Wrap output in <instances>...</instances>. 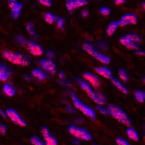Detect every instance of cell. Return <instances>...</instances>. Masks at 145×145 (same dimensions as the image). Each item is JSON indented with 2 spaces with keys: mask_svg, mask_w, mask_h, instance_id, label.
<instances>
[{
  "mask_svg": "<svg viewBox=\"0 0 145 145\" xmlns=\"http://www.w3.org/2000/svg\"><path fill=\"white\" fill-rule=\"evenodd\" d=\"M77 81L80 88L85 91L89 97L98 105H102L106 103V96L101 92H96L93 90L90 84L87 81L81 78H77Z\"/></svg>",
  "mask_w": 145,
  "mask_h": 145,
  "instance_id": "cell-1",
  "label": "cell"
},
{
  "mask_svg": "<svg viewBox=\"0 0 145 145\" xmlns=\"http://www.w3.org/2000/svg\"><path fill=\"white\" fill-rule=\"evenodd\" d=\"M3 56L9 62L18 65L27 66L30 64V58L26 54L15 52L9 50H4L2 53Z\"/></svg>",
  "mask_w": 145,
  "mask_h": 145,
  "instance_id": "cell-2",
  "label": "cell"
},
{
  "mask_svg": "<svg viewBox=\"0 0 145 145\" xmlns=\"http://www.w3.org/2000/svg\"><path fill=\"white\" fill-rule=\"evenodd\" d=\"M107 108L109 111L110 115L120 123L127 127H129L132 124L129 117L121 108L113 105H108Z\"/></svg>",
  "mask_w": 145,
  "mask_h": 145,
  "instance_id": "cell-3",
  "label": "cell"
},
{
  "mask_svg": "<svg viewBox=\"0 0 145 145\" xmlns=\"http://www.w3.org/2000/svg\"><path fill=\"white\" fill-rule=\"evenodd\" d=\"M70 95L72 103L76 108L81 112L84 115L89 117L91 120H95L96 119V113L92 108L84 104L74 92H71L70 93Z\"/></svg>",
  "mask_w": 145,
  "mask_h": 145,
  "instance_id": "cell-4",
  "label": "cell"
},
{
  "mask_svg": "<svg viewBox=\"0 0 145 145\" xmlns=\"http://www.w3.org/2000/svg\"><path fill=\"white\" fill-rule=\"evenodd\" d=\"M83 49L85 50L89 55L92 56L95 59L102 63L108 65L111 62V59L109 56L105 55L99 52L96 48L89 42H85L82 45Z\"/></svg>",
  "mask_w": 145,
  "mask_h": 145,
  "instance_id": "cell-5",
  "label": "cell"
},
{
  "mask_svg": "<svg viewBox=\"0 0 145 145\" xmlns=\"http://www.w3.org/2000/svg\"><path fill=\"white\" fill-rule=\"evenodd\" d=\"M68 131L72 136L79 140L89 141L93 138L91 133L84 128L76 125H71L69 127Z\"/></svg>",
  "mask_w": 145,
  "mask_h": 145,
  "instance_id": "cell-6",
  "label": "cell"
},
{
  "mask_svg": "<svg viewBox=\"0 0 145 145\" xmlns=\"http://www.w3.org/2000/svg\"><path fill=\"white\" fill-rule=\"evenodd\" d=\"M8 118L15 124L18 125L20 127H26L27 125V122L24 120L19 114L14 109L12 108H8L6 110Z\"/></svg>",
  "mask_w": 145,
  "mask_h": 145,
  "instance_id": "cell-7",
  "label": "cell"
},
{
  "mask_svg": "<svg viewBox=\"0 0 145 145\" xmlns=\"http://www.w3.org/2000/svg\"><path fill=\"white\" fill-rule=\"evenodd\" d=\"M39 65L43 70L52 75L56 73V65L52 59L48 58L41 59L39 61Z\"/></svg>",
  "mask_w": 145,
  "mask_h": 145,
  "instance_id": "cell-8",
  "label": "cell"
},
{
  "mask_svg": "<svg viewBox=\"0 0 145 145\" xmlns=\"http://www.w3.org/2000/svg\"><path fill=\"white\" fill-rule=\"evenodd\" d=\"M118 22L119 26L123 27L129 25H135L138 22V19L137 15L129 13L124 15Z\"/></svg>",
  "mask_w": 145,
  "mask_h": 145,
  "instance_id": "cell-9",
  "label": "cell"
},
{
  "mask_svg": "<svg viewBox=\"0 0 145 145\" xmlns=\"http://www.w3.org/2000/svg\"><path fill=\"white\" fill-rule=\"evenodd\" d=\"M41 134L45 140V145H57V139L50 132L47 127L44 126L41 129Z\"/></svg>",
  "mask_w": 145,
  "mask_h": 145,
  "instance_id": "cell-10",
  "label": "cell"
},
{
  "mask_svg": "<svg viewBox=\"0 0 145 145\" xmlns=\"http://www.w3.org/2000/svg\"><path fill=\"white\" fill-rule=\"evenodd\" d=\"M86 0H69L66 3V8L70 13H72L74 9L86 5L88 4Z\"/></svg>",
  "mask_w": 145,
  "mask_h": 145,
  "instance_id": "cell-11",
  "label": "cell"
},
{
  "mask_svg": "<svg viewBox=\"0 0 145 145\" xmlns=\"http://www.w3.org/2000/svg\"><path fill=\"white\" fill-rule=\"evenodd\" d=\"M13 74V71L4 63H0V81H5Z\"/></svg>",
  "mask_w": 145,
  "mask_h": 145,
  "instance_id": "cell-12",
  "label": "cell"
},
{
  "mask_svg": "<svg viewBox=\"0 0 145 145\" xmlns=\"http://www.w3.org/2000/svg\"><path fill=\"white\" fill-rule=\"evenodd\" d=\"M82 76L85 80L87 81L89 84H91L94 88H98L100 87V81L97 76L89 72H84Z\"/></svg>",
  "mask_w": 145,
  "mask_h": 145,
  "instance_id": "cell-13",
  "label": "cell"
},
{
  "mask_svg": "<svg viewBox=\"0 0 145 145\" xmlns=\"http://www.w3.org/2000/svg\"><path fill=\"white\" fill-rule=\"evenodd\" d=\"M27 48L30 52L34 56H40L44 52L43 48L39 44L30 40L28 41Z\"/></svg>",
  "mask_w": 145,
  "mask_h": 145,
  "instance_id": "cell-14",
  "label": "cell"
},
{
  "mask_svg": "<svg viewBox=\"0 0 145 145\" xmlns=\"http://www.w3.org/2000/svg\"><path fill=\"white\" fill-rule=\"evenodd\" d=\"M95 71L97 72V73L108 79H112L113 77L112 76V72L111 70L107 67H96L95 69Z\"/></svg>",
  "mask_w": 145,
  "mask_h": 145,
  "instance_id": "cell-15",
  "label": "cell"
},
{
  "mask_svg": "<svg viewBox=\"0 0 145 145\" xmlns=\"http://www.w3.org/2000/svg\"><path fill=\"white\" fill-rule=\"evenodd\" d=\"M112 82L114 84V86L121 92H123L124 94H128L129 93L128 89L125 87L124 84L120 80H118L116 78L113 77L111 79Z\"/></svg>",
  "mask_w": 145,
  "mask_h": 145,
  "instance_id": "cell-16",
  "label": "cell"
},
{
  "mask_svg": "<svg viewBox=\"0 0 145 145\" xmlns=\"http://www.w3.org/2000/svg\"><path fill=\"white\" fill-rule=\"evenodd\" d=\"M126 135L132 140L138 141L140 139L138 132L134 128L131 127H129L126 129Z\"/></svg>",
  "mask_w": 145,
  "mask_h": 145,
  "instance_id": "cell-17",
  "label": "cell"
},
{
  "mask_svg": "<svg viewBox=\"0 0 145 145\" xmlns=\"http://www.w3.org/2000/svg\"><path fill=\"white\" fill-rule=\"evenodd\" d=\"M31 74L35 78L40 80H44L48 77L47 74L44 70L38 68L33 69L31 70Z\"/></svg>",
  "mask_w": 145,
  "mask_h": 145,
  "instance_id": "cell-18",
  "label": "cell"
},
{
  "mask_svg": "<svg viewBox=\"0 0 145 145\" xmlns=\"http://www.w3.org/2000/svg\"><path fill=\"white\" fill-rule=\"evenodd\" d=\"M119 26L118 22L117 21H112L107 25L106 29V33L107 35H112L116 31L117 29Z\"/></svg>",
  "mask_w": 145,
  "mask_h": 145,
  "instance_id": "cell-19",
  "label": "cell"
},
{
  "mask_svg": "<svg viewBox=\"0 0 145 145\" xmlns=\"http://www.w3.org/2000/svg\"><path fill=\"white\" fill-rule=\"evenodd\" d=\"M23 4L18 3V4L14 7L12 9H11V14L10 15L14 19H18L21 14V10L23 8Z\"/></svg>",
  "mask_w": 145,
  "mask_h": 145,
  "instance_id": "cell-20",
  "label": "cell"
},
{
  "mask_svg": "<svg viewBox=\"0 0 145 145\" xmlns=\"http://www.w3.org/2000/svg\"><path fill=\"white\" fill-rule=\"evenodd\" d=\"M3 89L5 94L8 96H9V97H12L16 93L15 89L12 86L10 85L9 84L7 83L4 84Z\"/></svg>",
  "mask_w": 145,
  "mask_h": 145,
  "instance_id": "cell-21",
  "label": "cell"
},
{
  "mask_svg": "<svg viewBox=\"0 0 145 145\" xmlns=\"http://www.w3.org/2000/svg\"><path fill=\"white\" fill-rule=\"evenodd\" d=\"M118 74L120 78L124 82H127L129 80V75L127 72V71L124 69L121 68L118 70Z\"/></svg>",
  "mask_w": 145,
  "mask_h": 145,
  "instance_id": "cell-22",
  "label": "cell"
},
{
  "mask_svg": "<svg viewBox=\"0 0 145 145\" xmlns=\"http://www.w3.org/2000/svg\"><path fill=\"white\" fill-rule=\"evenodd\" d=\"M134 96L137 101L140 103H143L145 101V92L138 90L134 92Z\"/></svg>",
  "mask_w": 145,
  "mask_h": 145,
  "instance_id": "cell-23",
  "label": "cell"
},
{
  "mask_svg": "<svg viewBox=\"0 0 145 145\" xmlns=\"http://www.w3.org/2000/svg\"><path fill=\"white\" fill-rule=\"evenodd\" d=\"M44 19L48 24H52L55 21L56 18L53 14L50 12H46L44 15Z\"/></svg>",
  "mask_w": 145,
  "mask_h": 145,
  "instance_id": "cell-24",
  "label": "cell"
},
{
  "mask_svg": "<svg viewBox=\"0 0 145 145\" xmlns=\"http://www.w3.org/2000/svg\"><path fill=\"white\" fill-rule=\"evenodd\" d=\"M26 28L27 32L33 37H36L37 36V33L34 29V25L33 22H28L26 25Z\"/></svg>",
  "mask_w": 145,
  "mask_h": 145,
  "instance_id": "cell-25",
  "label": "cell"
},
{
  "mask_svg": "<svg viewBox=\"0 0 145 145\" xmlns=\"http://www.w3.org/2000/svg\"><path fill=\"white\" fill-rule=\"evenodd\" d=\"M126 35L129 38V39L131 40V42L137 43L141 41V37L139 35L137 34L131 33L127 34Z\"/></svg>",
  "mask_w": 145,
  "mask_h": 145,
  "instance_id": "cell-26",
  "label": "cell"
},
{
  "mask_svg": "<svg viewBox=\"0 0 145 145\" xmlns=\"http://www.w3.org/2000/svg\"><path fill=\"white\" fill-rule=\"evenodd\" d=\"M30 141L33 145H45V143L37 136L32 137L30 138Z\"/></svg>",
  "mask_w": 145,
  "mask_h": 145,
  "instance_id": "cell-27",
  "label": "cell"
},
{
  "mask_svg": "<svg viewBox=\"0 0 145 145\" xmlns=\"http://www.w3.org/2000/svg\"><path fill=\"white\" fill-rule=\"evenodd\" d=\"M116 143L117 145H132L127 139L121 137H118L116 139Z\"/></svg>",
  "mask_w": 145,
  "mask_h": 145,
  "instance_id": "cell-28",
  "label": "cell"
},
{
  "mask_svg": "<svg viewBox=\"0 0 145 145\" xmlns=\"http://www.w3.org/2000/svg\"><path fill=\"white\" fill-rule=\"evenodd\" d=\"M16 41H18V43H19L20 45L27 47V44H28V41L25 38H24L23 36L21 35H17L16 37Z\"/></svg>",
  "mask_w": 145,
  "mask_h": 145,
  "instance_id": "cell-29",
  "label": "cell"
},
{
  "mask_svg": "<svg viewBox=\"0 0 145 145\" xmlns=\"http://www.w3.org/2000/svg\"><path fill=\"white\" fill-rule=\"evenodd\" d=\"M96 109H97L101 114L105 115V116H108L110 115L109 111L107 109V108H106L102 106L98 105L96 106Z\"/></svg>",
  "mask_w": 145,
  "mask_h": 145,
  "instance_id": "cell-30",
  "label": "cell"
},
{
  "mask_svg": "<svg viewBox=\"0 0 145 145\" xmlns=\"http://www.w3.org/2000/svg\"><path fill=\"white\" fill-rule=\"evenodd\" d=\"M65 20L62 18H59L56 21L57 27L59 29H63L64 28Z\"/></svg>",
  "mask_w": 145,
  "mask_h": 145,
  "instance_id": "cell-31",
  "label": "cell"
},
{
  "mask_svg": "<svg viewBox=\"0 0 145 145\" xmlns=\"http://www.w3.org/2000/svg\"><path fill=\"white\" fill-rule=\"evenodd\" d=\"M99 12L103 16H108L111 12V9L108 7H102L100 8Z\"/></svg>",
  "mask_w": 145,
  "mask_h": 145,
  "instance_id": "cell-32",
  "label": "cell"
},
{
  "mask_svg": "<svg viewBox=\"0 0 145 145\" xmlns=\"http://www.w3.org/2000/svg\"><path fill=\"white\" fill-rule=\"evenodd\" d=\"M120 42L123 45H125V46H127L131 41L129 39V38L127 37V35L125 36H123V37H121L120 38Z\"/></svg>",
  "mask_w": 145,
  "mask_h": 145,
  "instance_id": "cell-33",
  "label": "cell"
},
{
  "mask_svg": "<svg viewBox=\"0 0 145 145\" xmlns=\"http://www.w3.org/2000/svg\"><path fill=\"white\" fill-rule=\"evenodd\" d=\"M126 47L128 48V50H138V48L139 47V45L136 43V42H131L127 46H126Z\"/></svg>",
  "mask_w": 145,
  "mask_h": 145,
  "instance_id": "cell-34",
  "label": "cell"
},
{
  "mask_svg": "<svg viewBox=\"0 0 145 145\" xmlns=\"http://www.w3.org/2000/svg\"><path fill=\"white\" fill-rule=\"evenodd\" d=\"M39 2L40 4L46 7H50L52 5V2L50 0H40Z\"/></svg>",
  "mask_w": 145,
  "mask_h": 145,
  "instance_id": "cell-35",
  "label": "cell"
},
{
  "mask_svg": "<svg viewBox=\"0 0 145 145\" xmlns=\"http://www.w3.org/2000/svg\"><path fill=\"white\" fill-rule=\"evenodd\" d=\"M7 127L2 123H0V134L1 135H5L7 133Z\"/></svg>",
  "mask_w": 145,
  "mask_h": 145,
  "instance_id": "cell-36",
  "label": "cell"
},
{
  "mask_svg": "<svg viewBox=\"0 0 145 145\" xmlns=\"http://www.w3.org/2000/svg\"><path fill=\"white\" fill-rule=\"evenodd\" d=\"M8 3L9 8L11 9L18 4V2L17 1H15V0H9V1H8Z\"/></svg>",
  "mask_w": 145,
  "mask_h": 145,
  "instance_id": "cell-37",
  "label": "cell"
},
{
  "mask_svg": "<svg viewBox=\"0 0 145 145\" xmlns=\"http://www.w3.org/2000/svg\"><path fill=\"white\" fill-rule=\"evenodd\" d=\"M66 110L67 112L69 113H71V114H72V113H76V110L74 109V108L72 107V106H67L66 108Z\"/></svg>",
  "mask_w": 145,
  "mask_h": 145,
  "instance_id": "cell-38",
  "label": "cell"
},
{
  "mask_svg": "<svg viewBox=\"0 0 145 145\" xmlns=\"http://www.w3.org/2000/svg\"><path fill=\"white\" fill-rule=\"evenodd\" d=\"M55 52H53L52 51H48L46 54V55L48 57V59H51V58H53L55 56Z\"/></svg>",
  "mask_w": 145,
  "mask_h": 145,
  "instance_id": "cell-39",
  "label": "cell"
},
{
  "mask_svg": "<svg viewBox=\"0 0 145 145\" xmlns=\"http://www.w3.org/2000/svg\"><path fill=\"white\" fill-rule=\"evenodd\" d=\"M81 15L84 18H87L89 15V12L86 9H84V10H81Z\"/></svg>",
  "mask_w": 145,
  "mask_h": 145,
  "instance_id": "cell-40",
  "label": "cell"
},
{
  "mask_svg": "<svg viewBox=\"0 0 145 145\" xmlns=\"http://www.w3.org/2000/svg\"><path fill=\"white\" fill-rule=\"evenodd\" d=\"M135 53L139 56H145V51L142 50H138L135 51Z\"/></svg>",
  "mask_w": 145,
  "mask_h": 145,
  "instance_id": "cell-41",
  "label": "cell"
},
{
  "mask_svg": "<svg viewBox=\"0 0 145 145\" xmlns=\"http://www.w3.org/2000/svg\"><path fill=\"white\" fill-rule=\"evenodd\" d=\"M0 116L3 117L4 118H5V119H6V118H8L7 114L6 112H5L2 109V108H0Z\"/></svg>",
  "mask_w": 145,
  "mask_h": 145,
  "instance_id": "cell-42",
  "label": "cell"
},
{
  "mask_svg": "<svg viewBox=\"0 0 145 145\" xmlns=\"http://www.w3.org/2000/svg\"><path fill=\"white\" fill-rule=\"evenodd\" d=\"M125 3V1H124V0H116V1H114L115 4L117 5H121Z\"/></svg>",
  "mask_w": 145,
  "mask_h": 145,
  "instance_id": "cell-43",
  "label": "cell"
},
{
  "mask_svg": "<svg viewBox=\"0 0 145 145\" xmlns=\"http://www.w3.org/2000/svg\"><path fill=\"white\" fill-rule=\"evenodd\" d=\"M58 76L59 77V78L61 79V80L64 79L65 78V72L63 71H60L59 73H58Z\"/></svg>",
  "mask_w": 145,
  "mask_h": 145,
  "instance_id": "cell-44",
  "label": "cell"
},
{
  "mask_svg": "<svg viewBox=\"0 0 145 145\" xmlns=\"http://www.w3.org/2000/svg\"><path fill=\"white\" fill-rule=\"evenodd\" d=\"M72 142L74 144H76V145H79L81 143L80 140L77 139V138H75L72 139Z\"/></svg>",
  "mask_w": 145,
  "mask_h": 145,
  "instance_id": "cell-45",
  "label": "cell"
},
{
  "mask_svg": "<svg viewBox=\"0 0 145 145\" xmlns=\"http://www.w3.org/2000/svg\"><path fill=\"white\" fill-rule=\"evenodd\" d=\"M142 7H143V8L145 10V3H142Z\"/></svg>",
  "mask_w": 145,
  "mask_h": 145,
  "instance_id": "cell-46",
  "label": "cell"
},
{
  "mask_svg": "<svg viewBox=\"0 0 145 145\" xmlns=\"http://www.w3.org/2000/svg\"><path fill=\"white\" fill-rule=\"evenodd\" d=\"M143 82H144V83H145V77L143 78Z\"/></svg>",
  "mask_w": 145,
  "mask_h": 145,
  "instance_id": "cell-47",
  "label": "cell"
},
{
  "mask_svg": "<svg viewBox=\"0 0 145 145\" xmlns=\"http://www.w3.org/2000/svg\"><path fill=\"white\" fill-rule=\"evenodd\" d=\"M92 145H99V144H93Z\"/></svg>",
  "mask_w": 145,
  "mask_h": 145,
  "instance_id": "cell-48",
  "label": "cell"
},
{
  "mask_svg": "<svg viewBox=\"0 0 145 145\" xmlns=\"http://www.w3.org/2000/svg\"><path fill=\"white\" fill-rule=\"evenodd\" d=\"M144 130H145V125H144Z\"/></svg>",
  "mask_w": 145,
  "mask_h": 145,
  "instance_id": "cell-49",
  "label": "cell"
}]
</instances>
